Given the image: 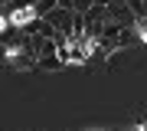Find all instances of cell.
<instances>
[{
    "mask_svg": "<svg viewBox=\"0 0 147 131\" xmlns=\"http://www.w3.org/2000/svg\"><path fill=\"white\" fill-rule=\"evenodd\" d=\"M124 3L131 7V13H134V16H144V3H141V0H124Z\"/></svg>",
    "mask_w": 147,
    "mask_h": 131,
    "instance_id": "5",
    "label": "cell"
},
{
    "mask_svg": "<svg viewBox=\"0 0 147 131\" xmlns=\"http://www.w3.org/2000/svg\"><path fill=\"white\" fill-rule=\"evenodd\" d=\"M88 131H105V128H88Z\"/></svg>",
    "mask_w": 147,
    "mask_h": 131,
    "instance_id": "7",
    "label": "cell"
},
{
    "mask_svg": "<svg viewBox=\"0 0 147 131\" xmlns=\"http://www.w3.org/2000/svg\"><path fill=\"white\" fill-rule=\"evenodd\" d=\"M36 66H39V69H46V72H56V69H62L65 62L59 59V52H56V56H42V59H39Z\"/></svg>",
    "mask_w": 147,
    "mask_h": 131,
    "instance_id": "3",
    "label": "cell"
},
{
    "mask_svg": "<svg viewBox=\"0 0 147 131\" xmlns=\"http://www.w3.org/2000/svg\"><path fill=\"white\" fill-rule=\"evenodd\" d=\"M59 7H69V10H72V0H59Z\"/></svg>",
    "mask_w": 147,
    "mask_h": 131,
    "instance_id": "6",
    "label": "cell"
},
{
    "mask_svg": "<svg viewBox=\"0 0 147 131\" xmlns=\"http://www.w3.org/2000/svg\"><path fill=\"white\" fill-rule=\"evenodd\" d=\"M95 3H98V0H72V10L75 13H88Z\"/></svg>",
    "mask_w": 147,
    "mask_h": 131,
    "instance_id": "4",
    "label": "cell"
},
{
    "mask_svg": "<svg viewBox=\"0 0 147 131\" xmlns=\"http://www.w3.org/2000/svg\"><path fill=\"white\" fill-rule=\"evenodd\" d=\"M46 20L56 26V33H59L62 39H69V36L75 33V20H79V13H75V10H69V7H56V10L46 16Z\"/></svg>",
    "mask_w": 147,
    "mask_h": 131,
    "instance_id": "1",
    "label": "cell"
},
{
    "mask_svg": "<svg viewBox=\"0 0 147 131\" xmlns=\"http://www.w3.org/2000/svg\"><path fill=\"white\" fill-rule=\"evenodd\" d=\"M56 7H59V0H36V3H33V13L46 20V16H49V13L56 10Z\"/></svg>",
    "mask_w": 147,
    "mask_h": 131,
    "instance_id": "2",
    "label": "cell"
}]
</instances>
